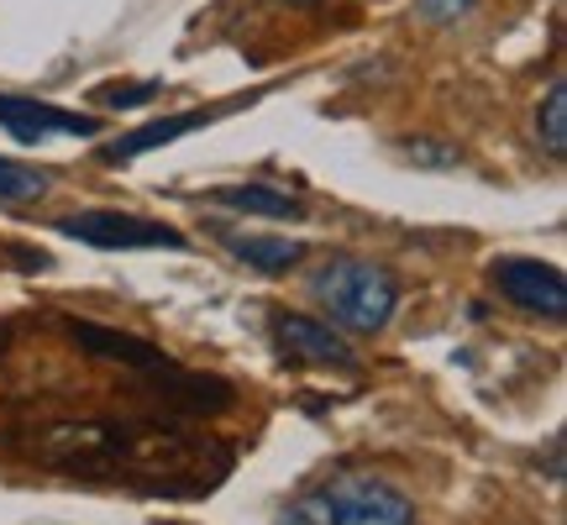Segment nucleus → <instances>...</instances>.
<instances>
[{
    "label": "nucleus",
    "mask_w": 567,
    "mask_h": 525,
    "mask_svg": "<svg viewBox=\"0 0 567 525\" xmlns=\"http://www.w3.org/2000/svg\"><path fill=\"white\" fill-rule=\"evenodd\" d=\"M410 158H421V163H457V153H436V147H410Z\"/></svg>",
    "instance_id": "14"
},
{
    "label": "nucleus",
    "mask_w": 567,
    "mask_h": 525,
    "mask_svg": "<svg viewBox=\"0 0 567 525\" xmlns=\"http://www.w3.org/2000/svg\"><path fill=\"white\" fill-rule=\"evenodd\" d=\"M158 84H116V90H105V105H137V101H147Z\"/></svg>",
    "instance_id": "13"
},
{
    "label": "nucleus",
    "mask_w": 567,
    "mask_h": 525,
    "mask_svg": "<svg viewBox=\"0 0 567 525\" xmlns=\"http://www.w3.org/2000/svg\"><path fill=\"white\" fill-rule=\"evenodd\" d=\"M284 6H321V0H284Z\"/></svg>",
    "instance_id": "15"
},
{
    "label": "nucleus",
    "mask_w": 567,
    "mask_h": 525,
    "mask_svg": "<svg viewBox=\"0 0 567 525\" xmlns=\"http://www.w3.org/2000/svg\"><path fill=\"white\" fill-rule=\"evenodd\" d=\"M210 205L243 210V216H264V222H300L305 216L300 195L274 189V184H221V189H210Z\"/></svg>",
    "instance_id": "8"
},
{
    "label": "nucleus",
    "mask_w": 567,
    "mask_h": 525,
    "mask_svg": "<svg viewBox=\"0 0 567 525\" xmlns=\"http://www.w3.org/2000/svg\"><path fill=\"white\" fill-rule=\"evenodd\" d=\"M425 21H436V27H446V21H463L467 11H473V0H421L415 6Z\"/></svg>",
    "instance_id": "12"
},
{
    "label": "nucleus",
    "mask_w": 567,
    "mask_h": 525,
    "mask_svg": "<svg viewBox=\"0 0 567 525\" xmlns=\"http://www.w3.org/2000/svg\"><path fill=\"white\" fill-rule=\"evenodd\" d=\"M0 126L21 142H53V137H101V116L63 111V105L32 101V95H0Z\"/></svg>",
    "instance_id": "5"
},
{
    "label": "nucleus",
    "mask_w": 567,
    "mask_h": 525,
    "mask_svg": "<svg viewBox=\"0 0 567 525\" xmlns=\"http://www.w3.org/2000/svg\"><path fill=\"white\" fill-rule=\"evenodd\" d=\"M237 105H205V111H174V116H158V122L126 132L122 142H111V147H105V163H132V158H142V153H153V147H168V142H179V137H189V132H200V126L231 116Z\"/></svg>",
    "instance_id": "7"
},
{
    "label": "nucleus",
    "mask_w": 567,
    "mask_h": 525,
    "mask_svg": "<svg viewBox=\"0 0 567 525\" xmlns=\"http://www.w3.org/2000/svg\"><path fill=\"white\" fill-rule=\"evenodd\" d=\"M289 525H415V500L379 473H342L289 509Z\"/></svg>",
    "instance_id": "2"
},
{
    "label": "nucleus",
    "mask_w": 567,
    "mask_h": 525,
    "mask_svg": "<svg viewBox=\"0 0 567 525\" xmlns=\"http://www.w3.org/2000/svg\"><path fill=\"white\" fill-rule=\"evenodd\" d=\"M536 132H542L551 158H563L567 153V84L563 80L547 84V101H542V111H536Z\"/></svg>",
    "instance_id": "11"
},
{
    "label": "nucleus",
    "mask_w": 567,
    "mask_h": 525,
    "mask_svg": "<svg viewBox=\"0 0 567 525\" xmlns=\"http://www.w3.org/2000/svg\"><path fill=\"white\" fill-rule=\"evenodd\" d=\"M494 284L509 305H520L530 316H547V321H563L567 310V279L563 268L551 262H536V258H505L494 268Z\"/></svg>",
    "instance_id": "4"
},
{
    "label": "nucleus",
    "mask_w": 567,
    "mask_h": 525,
    "mask_svg": "<svg viewBox=\"0 0 567 525\" xmlns=\"http://www.w3.org/2000/svg\"><path fill=\"white\" fill-rule=\"evenodd\" d=\"M274 342H279L289 358H300V363L352 368V352H347L342 337H337L326 321H316V316H300V310H284V316H274Z\"/></svg>",
    "instance_id": "6"
},
{
    "label": "nucleus",
    "mask_w": 567,
    "mask_h": 525,
    "mask_svg": "<svg viewBox=\"0 0 567 525\" xmlns=\"http://www.w3.org/2000/svg\"><path fill=\"white\" fill-rule=\"evenodd\" d=\"M226 253L237 262H247V268H258V274H289L295 262L305 258V243H295V237H243V231H226Z\"/></svg>",
    "instance_id": "9"
},
{
    "label": "nucleus",
    "mask_w": 567,
    "mask_h": 525,
    "mask_svg": "<svg viewBox=\"0 0 567 525\" xmlns=\"http://www.w3.org/2000/svg\"><path fill=\"white\" fill-rule=\"evenodd\" d=\"M53 189V179L32 168V163H17V158H0V205H27V200H42Z\"/></svg>",
    "instance_id": "10"
},
{
    "label": "nucleus",
    "mask_w": 567,
    "mask_h": 525,
    "mask_svg": "<svg viewBox=\"0 0 567 525\" xmlns=\"http://www.w3.org/2000/svg\"><path fill=\"white\" fill-rule=\"evenodd\" d=\"M310 300L326 310V321L352 337H379L400 310V279L384 262L368 258H331L310 279Z\"/></svg>",
    "instance_id": "1"
},
{
    "label": "nucleus",
    "mask_w": 567,
    "mask_h": 525,
    "mask_svg": "<svg viewBox=\"0 0 567 525\" xmlns=\"http://www.w3.org/2000/svg\"><path fill=\"white\" fill-rule=\"evenodd\" d=\"M63 231L74 243L105 247V253H126V247H184V231L147 216H126V210H84V216H63Z\"/></svg>",
    "instance_id": "3"
}]
</instances>
